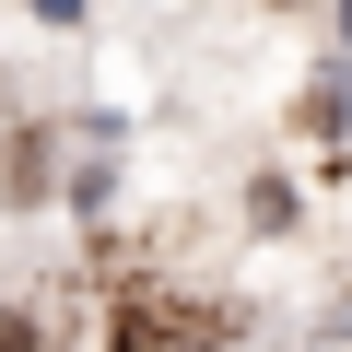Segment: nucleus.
<instances>
[{"label":"nucleus","mask_w":352,"mask_h":352,"mask_svg":"<svg viewBox=\"0 0 352 352\" xmlns=\"http://www.w3.org/2000/svg\"><path fill=\"white\" fill-rule=\"evenodd\" d=\"M118 340L129 352H176V340H235V305H188V294H129V317H118Z\"/></svg>","instance_id":"f257e3e1"},{"label":"nucleus","mask_w":352,"mask_h":352,"mask_svg":"<svg viewBox=\"0 0 352 352\" xmlns=\"http://www.w3.org/2000/svg\"><path fill=\"white\" fill-rule=\"evenodd\" d=\"M305 352H352V305H340V317H329V329H317Z\"/></svg>","instance_id":"f03ea898"},{"label":"nucleus","mask_w":352,"mask_h":352,"mask_svg":"<svg viewBox=\"0 0 352 352\" xmlns=\"http://www.w3.org/2000/svg\"><path fill=\"white\" fill-rule=\"evenodd\" d=\"M0 352H36V340H24V329H0Z\"/></svg>","instance_id":"7ed1b4c3"}]
</instances>
